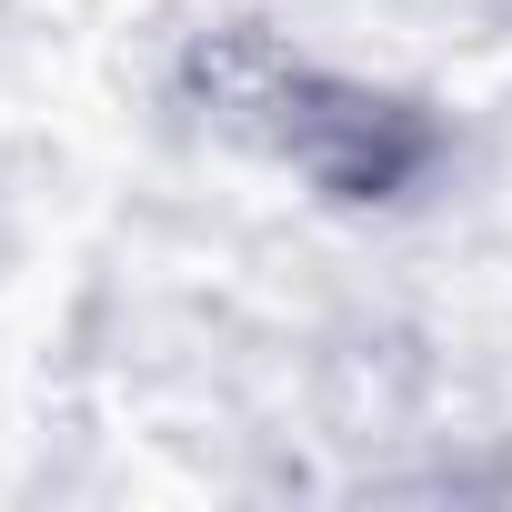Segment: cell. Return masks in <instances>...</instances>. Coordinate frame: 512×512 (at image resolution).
I'll list each match as a JSON object with an SVG mask.
<instances>
[{
  "label": "cell",
  "mask_w": 512,
  "mask_h": 512,
  "mask_svg": "<svg viewBox=\"0 0 512 512\" xmlns=\"http://www.w3.org/2000/svg\"><path fill=\"white\" fill-rule=\"evenodd\" d=\"M201 81H211L231 111H272L262 131H272L312 181H332V191H352V201H382V191H402V181L432 161V131H422L402 101L342 91V81H322V71H302V61L262 51V41L211 51V61H201Z\"/></svg>",
  "instance_id": "cell-1"
}]
</instances>
